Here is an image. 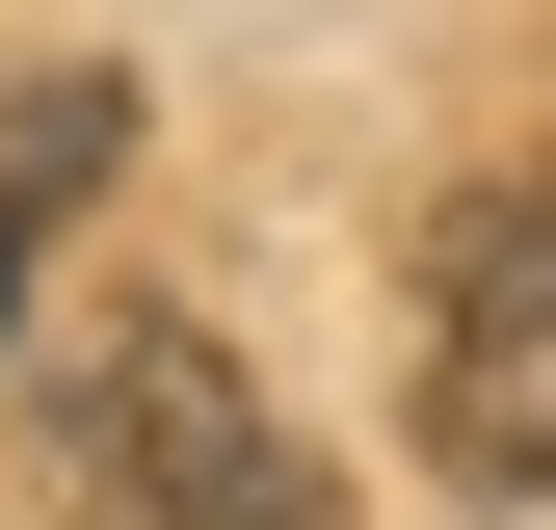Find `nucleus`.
<instances>
[{
	"mask_svg": "<svg viewBox=\"0 0 556 530\" xmlns=\"http://www.w3.org/2000/svg\"><path fill=\"white\" fill-rule=\"evenodd\" d=\"M53 478H80V530H318V451L265 425V371L213 345V318H80V345L27 371Z\"/></svg>",
	"mask_w": 556,
	"mask_h": 530,
	"instance_id": "f257e3e1",
	"label": "nucleus"
},
{
	"mask_svg": "<svg viewBox=\"0 0 556 530\" xmlns=\"http://www.w3.org/2000/svg\"><path fill=\"white\" fill-rule=\"evenodd\" d=\"M425 451L477 504H556V160L451 186L425 239Z\"/></svg>",
	"mask_w": 556,
	"mask_h": 530,
	"instance_id": "f03ea898",
	"label": "nucleus"
},
{
	"mask_svg": "<svg viewBox=\"0 0 556 530\" xmlns=\"http://www.w3.org/2000/svg\"><path fill=\"white\" fill-rule=\"evenodd\" d=\"M106 132H132L106 80H0V292H27V239H53V213L106 186Z\"/></svg>",
	"mask_w": 556,
	"mask_h": 530,
	"instance_id": "7ed1b4c3",
	"label": "nucleus"
}]
</instances>
